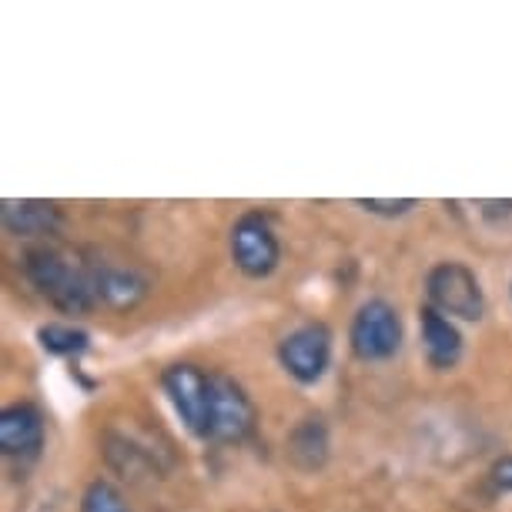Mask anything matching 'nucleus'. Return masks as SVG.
<instances>
[{
	"instance_id": "obj_4",
	"label": "nucleus",
	"mask_w": 512,
	"mask_h": 512,
	"mask_svg": "<svg viewBox=\"0 0 512 512\" xmlns=\"http://www.w3.org/2000/svg\"><path fill=\"white\" fill-rule=\"evenodd\" d=\"M405 342L402 315L389 298H369L355 308L349 325V349L359 362H389Z\"/></svg>"
},
{
	"instance_id": "obj_8",
	"label": "nucleus",
	"mask_w": 512,
	"mask_h": 512,
	"mask_svg": "<svg viewBox=\"0 0 512 512\" xmlns=\"http://www.w3.org/2000/svg\"><path fill=\"white\" fill-rule=\"evenodd\" d=\"M47 442V419L34 402H11L0 409V452L7 462L31 466Z\"/></svg>"
},
{
	"instance_id": "obj_11",
	"label": "nucleus",
	"mask_w": 512,
	"mask_h": 512,
	"mask_svg": "<svg viewBox=\"0 0 512 512\" xmlns=\"http://www.w3.org/2000/svg\"><path fill=\"white\" fill-rule=\"evenodd\" d=\"M0 221L11 238H51L64 225V211L44 198H4Z\"/></svg>"
},
{
	"instance_id": "obj_9",
	"label": "nucleus",
	"mask_w": 512,
	"mask_h": 512,
	"mask_svg": "<svg viewBox=\"0 0 512 512\" xmlns=\"http://www.w3.org/2000/svg\"><path fill=\"white\" fill-rule=\"evenodd\" d=\"M94 262V292H98V305L111 308V312H131L138 308L151 292V282L141 268L128 262Z\"/></svg>"
},
{
	"instance_id": "obj_2",
	"label": "nucleus",
	"mask_w": 512,
	"mask_h": 512,
	"mask_svg": "<svg viewBox=\"0 0 512 512\" xmlns=\"http://www.w3.org/2000/svg\"><path fill=\"white\" fill-rule=\"evenodd\" d=\"M425 298L436 312L449 315L452 322H482L486 318V288L466 262L446 258L425 272Z\"/></svg>"
},
{
	"instance_id": "obj_12",
	"label": "nucleus",
	"mask_w": 512,
	"mask_h": 512,
	"mask_svg": "<svg viewBox=\"0 0 512 512\" xmlns=\"http://www.w3.org/2000/svg\"><path fill=\"white\" fill-rule=\"evenodd\" d=\"M288 459L302 472H315L328 462V425L322 415H305L288 432Z\"/></svg>"
},
{
	"instance_id": "obj_7",
	"label": "nucleus",
	"mask_w": 512,
	"mask_h": 512,
	"mask_svg": "<svg viewBox=\"0 0 512 512\" xmlns=\"http://www.w3.org/2000/svg\"><path fill=\"white\" fill-rule=\"evenodd\" d=\"M211 382H215V369H205L198 362H171L161 372V389L168 395L171 409L181 419V425L205 442L208 425V405H211Z\"/></svg>"
},
{
	"instance_id": "obj_16",
	"label": "nucleus",
	"mask_w": 512,
	"mask_h": 512,
	"mask_svg": "<svg viewBox=\"0 0 512 512\" xmlns=\"http://www.w3.org/2000/svg\"><path fill=\"white\" fill-rule=\"evenodd\" d=\"M489 482H492V486H496L499 492H512V456H502V459L492 462Z\"/></svg>"
},
{
	"instance_id": "obj_10",
	"label": "nucleus",
	"mask_w": 512,
	"mask_h": 512,
	"mask_svg": "<svg viewBox=\"0 0 512 512\" xmlns=\"http://www.w3.org/2000/svg\"><path fill=\"white\" fill-rule=\"evenodd\" d=\"M419 342L425 362L436 372L459 369L462 355H466V338H462L459 325L449 315L436 312L432 305L419 308Z\"/></svg>"
},
{
	"instance_id": "obj_17",
	"label": "nucleus",
	"mask_w": 512,
	"mask_h": 512,
	"mask_svg": "<svg viewBox=\"0 0 512 512\" xmlns=\"http://www.w3.org/2000/svg\"><path fill=\"white\" fill-rule=\"evenodd\" d=\"M509 295H512V282H509Z\"/></svg>"
},
{
	"instance_id": "obj_14",
	"label": "nucleus",
	"mask_w": 512,
	"mask_h": 512,
	"mask_svg": "<svg viewBox=\"0 0 512 512\" xmlns=\"http://www.w3.org/2000/svg\"><path fill=\"white\" fill-rule=\"evenodd\" d=\"M81 512H134V509L128 506V499H124L111 482L94 479L81 496Z\"/></svg>"
},
{
	"instance_id": "obj_15",
	"label": "nucleus",
	"mask_w": 512,
	"mask_h": 512,
	"mask_svg": "<svg viewBox=\"0 0 512 512\" xmlns=\"http://www.w3.org/2000/svg\"><path fill=\"white\" fill-rule=\"evenodd\" d=\"M355 205H359L362 211H369V215L375 218H405L412 215L415 208H419V201L415 198H355Z\"/></svg>"
},
{
	"instance_id": "obj_3",
	"label": "nucleus",
	"mask_w": 512,
	"mask_h": 512,
	"mask_svg": "<svg viewBox=\"0 0 512 512\" xmlns=\"http://www.w3.org/2000/svg\"><path fill=\"white\" fill-rule=\"evenodd\" d=\"M228 251L231 262L245 278H268L282 265V241L272 225V215L262 208L245 211L235 218V225L228 231Z\"/></svg>"
},
{
	"instance_id": "obj_5",
	"label": "nucleus",
	"mask_w": 512,
	"mask_h": 512,
	"mask_svg": "<svg viewBox=\"0 0 512 512\" xmlns=\"http://www.w3.org/2000/svg\"><path fill=\"white\" fill-rule=\"evenodd\" d=\"M255 425H258V409H255V402H251L248 389L235 375L215 369L205 442H215V446H238V442H245L251 432H255Z\"/></svg>"
},
{
	"instance_id": "obj_13",
	"label": "nucleus",
	"mask_w": 512,
	"mask_h": 512,
	"mask_svg": "<svg viewBox=\"0 0 512 512\" xmlns=\"http://www.w3.org/2000/svg\"><path fill=\"white\" fill-rule=\"evenodd\" d=\"M37 345L54 359H81L91 352V332L74 322H44L37 328Z\"/></svg>"
},
{
	"instance_id": "obj_6",
	"label": "nucleus",
	"mask_w": 512,
	"mask_h": 512,
	"mask_svg": "<svg viewBox=\"0 0 512 512\" xmlns=\"http://www.w3.org/2000/svg\"><path fill=\"white\" fill-rule=\"evenodd\" d=\"M335 335L325 322H302L278 342V365L298 385H318L332 369Z\"/></svg>"
},
{
	"instance_id": "obj_1",
	"label": "nucleus",
	"mask_w": 512,
	"mask_h": 512,
	"mask_svg": "<svg viewBox=\"0 0 512 512\" xmlns=\"http://www.w3.org/2000/svg\"><path fill=\"white\" fill-rule=\"evenodd\" d=\"M21 268L37 295L61 315H88L98 308L94 292V262L61 245H34L24 251Z\"/></svg>"
}]
</instances>
